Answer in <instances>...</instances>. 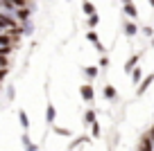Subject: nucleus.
Wrapping results in <instances>:
<instances>
[{
    "instance_id": "obj_1",
    "label": "nucleus",
    "mask_w": 154,
    "mask_h": 151,
    "mask_svg": "<svg viewBox=\"0 0 154 151\" xmlns=\"http://www.w3.org/2000/svg\"><path fill=\"white\" fill-rule=\"evenodd\" d=\"M23 7H29V0H2L5 11H16V9H23Z\"/></svg>"
},
{
    "instance_id": "obj_2",
    "label": "nucleus",
    "mask_w": 154,
    "mask_h": 151,
    "mask_svg": "<svg viewBox=\"0 0 154 151\" xmlns=\"http://www.w3.org/2000/svg\"><path fill=\"white\" fill-rule=\"evenodd\" d=\"M29 16H32V9H29V7H23V9L14 11V18L18 20V23H29Z\"/></svg>"
},
{
    "instance_id": "obj_3",
    "label": "nucleus",
    "mask_w": 154,
    "mask_h": 151,
    "mask_svg": "<svg viewBox=\"0 0 154 151\" xmlns=\"http://www.w3.org/2000/svg\"><path fill=\"white\" fill-rule=\"evenodd\" d=\"M16 38L11 36V32H0V47H14Z\"/></svg>"
},
{
    "instance_id": "obj_4",
    "label": "nucleus",
    "mask_w": 154,
    "mask_h": 151,
    "mask_svg": "<svg viewBox=\"0 0 154 151\" xmlns=\"http://www.w3.org/2000/svg\"><path fill=\"white\" fill-rule=\"evenodd\" d=\"M79 95H82V99H86V102H93V97H95V93H93V86L84 84L82 88H79Z\"/></svg>"
},
{
    "instance_id": "obj_5",
    "label": "nucleus",
    "mask_w": 154,
    "mask_h": 151,
    "mask_svg": "<svg viewBox=\"0 0 154 151\" xmlns=\"http://www.w3.org/2000/svg\"><path fill=\"white\" fill-rule=\"evenodd\" d=\"M122 9H125V14H127V16H131V18H136V16H138L136 7L131 5V0H122Z\"/></svg>"
},
{
    "instance_id": "obj_6",
    "label": "nucleus",
    "mask_w": 154,
    "mask_h": 151,
    "mask_svg": "<svg viewBox=\"0 0 154 151\" xmlns=\"http://www.w3.org/2000/svg\"><path fill=\"white\" fill-rule=\"evenodd\" d=\"M152 81H154V75H147V77H145V79H143V81H140V88H138V90H136V93H138V95H143V93H145V90H147V88H149V84H152Z\"/></svg>"
},
{
    "instance_id": "obj_7",
    "label": "nucleus",
    "mask_w": 154,
    "mask_h": 151,
    "mask_svg": "<svg viewBox=\"0 0 154 151\" xmlns=\"http://www.w3.org/2000/svg\"><path fill=\"white\" fill-rule=\"evenodd\" d=\"M23 147H25V151H38V147H36V144H32V140H29L27 131L23 133Z\"/></svg>"
},
{
    "instance_id": "obj_8",
    "label": "nucleus",
    "mask_w": 154,
    "mask_h": 151,
    "mask_svg": "<svg viewBox=\"0 0 154 151\" xmlns=\"http://www.w3.org/2000/svg\"><path fill=\"white\" fill-rule=\"evenodd\" d=\"M122 29H125L127 36H134V34L138 32V29H136V25H134V23H129V20H125V23H122Z\"/></svg>"
},
{
    "instance_id": "obj_9",
    "label": "nucleus",
    "mask_w": 154,
    "mask_h": 151,
    "mask_svg": "<svg viewBox=\"0 0 154 151\" xmlns=\"http://www.w3.org/2000/svg\"><path fill=\"white\" fill-rule=\"evenodd\" d=\"M54 117H57V111H54V106L50 104L48 108H45V120H48V124H54Z\"/></svg>"
},
{
    "instance_id": "obj_10",
    "label": "nucleus",
    "mask_w": 154,
    "mask_h": 151,
    "mask_svg": "<svg viewBox=\"0 0 154 151\" xmlns=\"http://www.w3.org/2000/svg\"><path fill=\"white\" fill-rule=\"evenodd\" d=\"M97 120H95V111L93 108H88L86 113H84V124H95Z\"/></svg>"
},
{
    "instance_id": "obj_11",
    "label": "nucleus",
    "mask_w": 154,
    "mask_h": 151,
    "mask_svg": "<svg viewBox=\"0 0 154 151\" xmlns=\"http://www.w3.org/2000/svg\"><path fill=\"white\" fill-rule=\"evenodd\" d=\"M18 120H20L23 131H27V129H29V117H27V113H25V111H20V113H18Z\"/></svg>"
},
{
    "instance_id": "obj_12",
    "label": "nucleus",
    "mask_w": 154,
    "mask_h": 151,
    "mask_svg": "<svg viewBox=\"0 0 154 151\" xmlns=\"http://www.w3.org/2000/svg\"><path fill=\"white\" fill-rule=\"evenodd\" d=\"M138 59H140V54H134V57H131L129 61H127L125 70H127V72H129V70H134V66H136V61H138Z\"/></svg>"
},
{
    "instance_id": "obj_13",
    "label": "nucleus",
    "mask_w": 154,
    "mask_h": 151,
    "mask_svg": "<svg viewBox=\"0 0 154 151\" xmlns=\"http://www.w3.org/2000/svg\"><path fill=\"white\" fill-rule=\"evenodd\" d=\"M104 97L106 99H116V88L113 86H104Z\"/></svg>"
},
{
    "instance_id": "obj_14",
    "label": "nucleus",
    "mask_w": 154,
    "mask_h": 151,
    "mask_svg": "<svg viewBox=\"0 0 154 151\" xmlns=\"http://www.w3.org/2000/svg\"><path fill=\"white\" fill-rule=\"evenodd\" d=\"M84 14H88V16H93V14H95V7H93L91 5V2H88V0H84Z\"/></svg>"
},
{
    "instance_id": "obj_15",
    "label": "nucleus",
    "mask_w": 154,
    "mask_h": 151,
    "mask_svg": "<svg viewBox=\"0 0 154 151\" xmlns=\"http://www.w3.org/2000/svg\"><path fill=\"white\" fill-rule=\"evenodd\" d=\"M140 77H143V70H140V68H134V72H131V79H134V84H138Z\"/></svg>"
},
{
    "instance_id": "obj_16",
    "label": "nucleus",
    "mask_w": 154,
    "mask_h": 151,
    "mask_svg": "<svg viewBox=\"0 0 154 151\" xmlns=\"http://www.w3.org/2000/svg\"><path fill=\"white\" fill-rule=\"evenodd\" d=\"M84 72H86V77H88V79H95V77H97V68H86Z\"/></svg>"
},
{
    "instance_id": "obj_17",
    "label": "nucleus",
    "mask_w": 154,
    "mask_h": 151,
    "mask_svg": "<svg viewBox=\"0 0 154 151\" xmlns=\"http://www.w3.org/2000/svg\"><path fill=\"white\" fill-rule=\"evenodd\" d=\"M86 38H88V41H91V43H95V45H97V43H100V41H97V34H95V29H91V32L86 34Z\"/></svg>"
},
{
    "instance_id": "obj_18",
    "label": "nucleus",
    "mask_w": 154,
    "mask_h": 151,
    "mask_svg": "<svg viewBox=\"0 0 154 151\" xmlns=\"http://www.w3.org/2000/svg\"><path fill=\"white\" fill-rule=\"evenodd\" d=\"M100 23V18H97V14H93V16H88V25H91V29L95 27V25Z\"/></svg>"
},
{
    "instance_id": "obj_19",
    "label": "nucleus",
    "mask_w": 154,
    "mask_h": 151,
    "mask_svg": "<svg viewBox=\"0 0 154 151\" xmlns=\"http://www.w3.org/2000/svg\"><path fill=\"white\" fill-rule=\"evenodd\" d=\"M91 133H93V138H97V135H100V124H91Z\"/></svg>"
},
{
    "instance_id": "obj_20",
    "label": "nucleus",
    "mask_w": 154,
    "mask_h": 151,
    "mask_svg": "<svg viewBox=\"0 0 154 151\" xmlns=\"http://www.w3.org/2000/svg\"><path fill=\"white\" fill-rule=\"evenodd\" d=\"M54 131H57L59 135H70V131H66V129H54Z\"/></svg>"
},
{
    "instance_id": "obj_21",
    "label": "nucleus",
    "mask_w": 154,
    "mask_h": 151,
    "mask_svg": "<svg viewBox=\"0 0 154 151\" xmlns=\"http://www.w3.org/2000/svg\"><path fill=\"white\" fill-rule=\"evenodd\" d=\"M100 66H102V68H106V66H109V59L102 57V59H100Z\"/></svg>"
},
{
    "instance_id": "obj_22",
    "label": "nucleus",
    "mask_w": 154,
    "mask_h": 151,
    "mask_svg": "<svg viewBox=\"0 0 154 151\" xmlns=\"http://www.w3.org/2000/svg\"><path fill=\"white\" fill-rule=\"evenodd\" d=\"M143 34H145V36H152L154 32H152V27H143Z\"/></svg>"
},
{
    "instance_id": "obj_23",
    "label": "nucleus",
    "mask_w": 154,
    "mask_h": 151,
    "mask_svg": "<svg viewBox=\"0 0 154 151\" xmlns=\"http://www.w3.org/2000/svg\"><path fill=\"white\" fill-rule=\"evenodd\" d=\"M14 95H16V90H14V88L7 90V97H9V99H14Z\"/></svg>"
},
{
    "instance_id": "obj_24",
    "label": "nucleus",
    "mask_w": 154,
    "mask_h": 151,
    "mask_svg": "<svg viewBox=\"0 0 154 151\" xmlns=\"http://www.w3.org/2000/svg\"><path fill=\"white\" fill-rule=\"evenodd\" d=\"M149 5H152V7H154V0H149Z\"/></svg>"
}]
</instances>
